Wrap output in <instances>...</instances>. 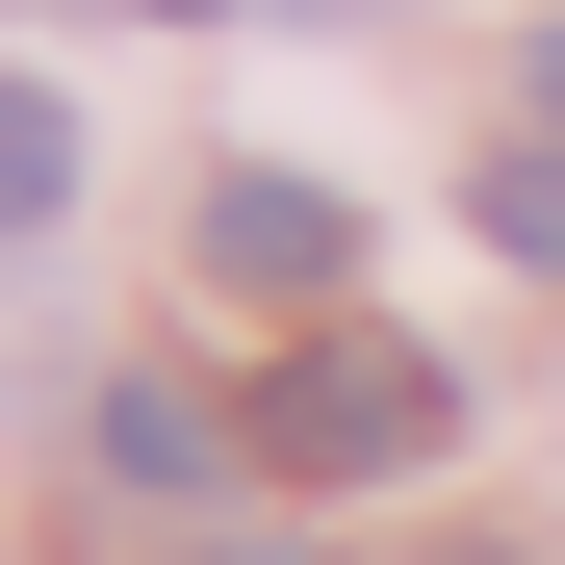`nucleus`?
<instances>
[{
	"label": "nucleus",
	"instance_id": "obj_5",
	"mask_svg": "<svg viewBox=\"0 0 565 565\" xmlns=\"http://www.w3.org/2000/svg\"><path fill=\"white\" fill-rule=\"evenodd\" d=\"M489 257H565V129H540V154H489Z\"/></svg>",
	"mask_w": 565,
	"mask_h": 565
},
{
	"label": "nucleus",
	"instance_id": "obj_1",
	"mask_svg": "<svg viewBox=\"0 0 565 565\" xmlns=\"http://www.w3.org/2000/svg\"><path fill=\"white\" fill-rule=\"evenodd\" d=\"M437 437H462V360H412V334H282L257 360V489H386Z\"/></svg>",
	"mask_w": 565,
	"mask_h": 565
},
{
	"label": "nucleus",
	"instance_id": "obj_3",
	"mask_svg": "<svg viewBox=\"0 0 565 565\" xmlns=\"http://www.w3.org/2000/svg\"><path fill=\"white\" fill-rule=\"evenodd\" d=\"M104 462H129V489H232V412L206 386H104Z\"/></svg>",
	"mask_w": 565,
	"mask_h": 565
},
{
	"label": "nucleus",
	"instance_id": "obj_7",
	"mask_svg": "<svg viewBox=\"0 0 565 565\" xmlns=\"http://www.w3.org/2000/svg\"><path fill=\"white\" fill-rule=\"evenodd\" d=\"M154 26H206V0H154Z\"/></svg>",
	"mask_w": 565,
	"mask_h": 565
},
{
	"label": "nucleus",
	"instance_id": "obj_6",
	"mask_svg": "<svg viewBox=\"0 0 565 565\" xmlns=\"http://www.w3.org/2000/svg\"><path fill=\"white\" fill-rule=\"evenodd\" d=\"M514 104H540V129H565V26H540V52H514Z\"/></svg>",
	"mask_w": 565,
	"mask_h": 565
},
{
	"label": "nucleus",
	"instance_id": "obj_2",
	"mask_svg": "<svg viewBox=\"0 0 565 565\" xmlns=\"http://www.w3.org/2000/svg\"><path fill=\"white\" fill-rule=\"evenodd\" d=\"M334 257H360L334 180H206V282L232 309H334Z\"/></svg>",
	"mask_w": 565,
	"mask_h": 565
},
{
	"label": "nucleus",
	"instance_id": "obj_4",
	"mask_svg": "<svg viewBox=\"0 0 565 565\" xmlns=\"http://www.w3.org/2000/svg\"><path fill=\"white\" fill-rule=\"evenodd\" d=\"M77 206V104H52V77H0V232H52Z\"/></svg>",
	"mask_w": 565,
	"mask_h": 565
},
{
	"label": "nucleus",
	"instance_id": "obj_8",
	"mask_svg": "<svg viewBox=\"0 0 565 565\" xmlns=\"http://www.w3.org/2000/svg\"><path fill=\"white\" fill-rule=\"evenodd\" d=\"M462 565H489V540H462Z\"/></svg>",
	"mask_w": 565,
	"mask_h": 565
}]
</instances>
